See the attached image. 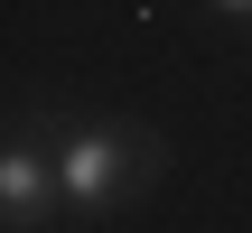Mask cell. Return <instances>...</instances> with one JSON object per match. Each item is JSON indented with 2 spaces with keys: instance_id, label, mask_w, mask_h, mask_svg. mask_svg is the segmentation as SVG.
<instances>
[{
  "instance_id": "cell-2",
  "label": "cell",
  "mask_w": 252,
  "mask_h": 233,
  "mask_svg": "<svg viewBox=\"0 0 252 233\" xmlns=\"http://www.w3.org/2000/svg\"><path fill=\"white\" fill-rule=\"evenodd\" d=\"M65 205V187H56V149H37L28 131L0 149V224L9 233H37L47 215Z\"/></svg>"
},
{
  "instance_id": "cell-3",
  "label": "cell",
  "mask_w": 252,
  "mask_h": 233,
  "mask_svg": "<svg viewBox=\"0 0 252 233\" xmlns=\"http://www.w3.org/2000/svg\"><path fill=\"white\" fill-rule=\"evenodd\" d=\"M206 9H224V19H243V28H252V0H206Z\"/></svg>"
},
{
  "instance_id": "cell-1",
  "label": "cell",
  "mask_w": 252,
  "mask_h": 233,
  "mask_svg": "<svg viewBox=\"0 0 252 233\" xmlns=\"http://www.w3.org/2000/svg\"><path fill=\"white\" fill-rule=\"evenodd\" d=\"M159 177V131L140 121H65L56 131V187H65V215L103 224L122 196H140Z\"/></svg>"
}]
</instances>
